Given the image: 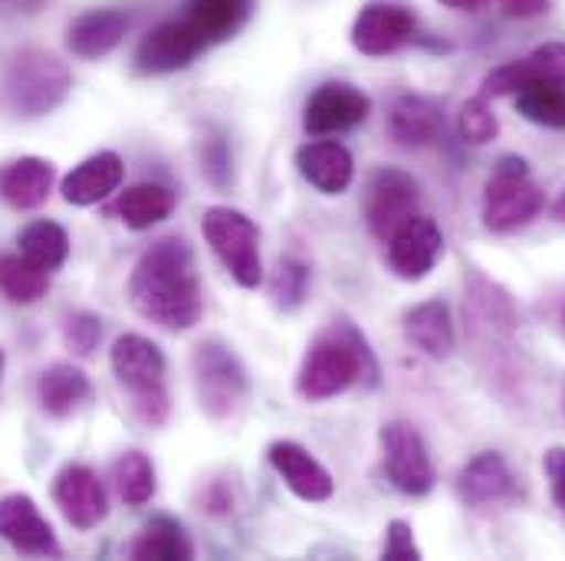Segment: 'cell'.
<instances>
[{
	"label": "cell",
	"mask_w": 565,
	"mask_h": 561,
	"mask_svg": "<svg viewBox=\"0 0 565 561\" xmlns=\"http://www.w3.org/2000/svg\"><path fill=\"white\" fill-rule=\"evenodd\" d=\"M126 292L141 319L164 332H191L204 315V289L184 237H161L141 250Z\"/></svg>",
	"instance_id": "cell-1"
},
{
	"label": "cell",
	"mask_w": 565,
	"mask_h": 561,
	"mask_svg": "<svg viewBox=\"0 0 565 561\" xmlns=\"http://www.w3.org/2000/svg\"><path fill=\"white\" fill-rule=\"evenodd\" d=\"M355 385H379V362L369 348V338L349 322L332 319L306 348L296 371V395L309 404L345 395Z\"/></svg>",
	"instance_id": "cell-2"
},
{
	"label": "cell",
	"mask_w": 565,
	"mask_h": 561,
	"mask_svg": "<svg viewBox=\"0 0 565 561\" xmlns=\"http://www.w3.org/2000/svg\"><path fill=\"white\" fill-rule=\"evenodd\" d=\"M109 365L122 391H129L132 411L141 423L161 427L168 421V411H171V398L164 385L168 362H164V352L151 338L136 335V332L119 335L109 352Z\"/></svg>",
	"instance_id": "cell-3"
},
{
	"label": "cell",
	"mask_w": 565,
	"mask_h": 561,
	"mask_svg": "<svg viewBox=\"0 0 565 561\" xmlns=\"http://www.w3.org/2000/svg\"><path fill=\"white\" fill-rule=\"evenodd\" d=\"M73 93L70 66L46 50H20L3 73V103L17 119L50 116Z\"/></svg>",
	"instance_id": "cell-4"
},
{
	"label": "cell",
	"mask_w": 565,
	"mask_h": 561,
	"mask_svg": "<svg viewBox=\"0 0 565 561\" xmlns=\"http://www.w3.org/2000/svg\"><path fill=\"white\" fill-rule=\"evenodd\" d=\"M546 207V194L530 177V164L520 154H503L493 164V174L483 184L480 217L490 234H513L540 217Z\"/></svg>",
	"instance_id": "cell-5"
},
{
	"label": "cell",
	"mask_w": 565,
	"mask_h": 561,
	"mask_svg": "<svg viewBox=\"0 0 565 561\" xmlns=\"http://www.w3.org/2000/svg\"><path fill=\"white\" fill-rule=\"evenodd\" d=\"M191 371H194L198 404L211 421H227L244 408L250 395V375L231 345L217 338L198 342L191 355Z\"/></svg>",
	"instance_id": "cell-6"
},
{
	"label": "cell",
	"mask_w": 565,
	"mask_h": 561,
	"mask_svg": "<svg viewBox=\"0 0 565 561\" xmlns=\"http://www.w3.org/2000/svg\"><path fill=\"white\" fill-rule=\"evenodd\" d=\"M201 234L221 267L241 289H257L264 282L260 227L237 207H207L201 217Z\"/></svg>",
	"instance_id": "cell-7"
},
{
	"label": "cell",
	"mask_w": 565,
	"mask_h": 561,
	"mask_svg": "<svg viewBox=\"0 0 565 561\" xmlns=\"http://www.w3.org/2000/svg\"><path fill=\"white\" fill-rule=\"evenodd\" d=\"M382 463L388 483L405 496H427L434 489V463L418 427L408 421H388L379 430Z\"/></svg>",
	"instance_id": "cell-8"
},
{
	"label": "cell",
	"mask_w": 565,
	"mask_h": 561,
	"mask_svg": "<svg viewBox=\"0 0 565 561\" xmlns=\"http://www.w3.org/2000/svg\"><path fill=\"white\" fill-rule=\"evenodd\" d=\"M463 319H467V328H470L473 342L483 352L513 348L520 315H516V305H513V299H510V292L503 285L477 277L463 292Z\"/></svg>",
	"instance_id": "cell-9"
},
{
	"label": "cell",
	"mask_w": 565,
	"mask_h": 561,
	"mask_svg": "<svg viewBox=\"0 0 565 561\" xmlns=\"http://www.w3.org/2000/svg\"><path fill=\"white\" fill-rule=\"evenodd\" d=\"M422 207L418 181L402 168H379L365 187V224L379 240H388Z\"/></svg>",
	"instance_id": "cell-10"
},
{
	"label": "cell",
	"mask_w": 565,
	"mask_h": 561,
	"mask_svg": "<svg viewBox=\"0 0 565 561\" xmlns=\"http://www.w3.org/2000/svg\"><path fill=\"white\" fill-rule=\"evenodd\" d=\"M352 46L362 56H392L415 43L418 36V17L405 3H388V0H372L365 3L355 20H352Z\"/></svg>",
	"instance_id": "cell-11"
},
{
	"label": "cell",
	"mask_w": 565,
	"mask_h": 561,
	"mask_svg": "<svg viewBox=\"0 0 565 561\" xmlns=\"http://www.w3.org/2000/svg\"><path fill=\"white\" fill-rule=\"evenodd\" d=\"M372 112V99L352 83H322L302 106V132L329 139L362 126Z\"/></svg>",
	"instance_id": "cell-12"
},
{
	"label": "cell",
	"mask_w": 565,
	"mask_h": 561,
	"mask_svg": "<svg viewBox=\"0 0 565 561\" xmlns=\"http://www.w3.org/2000/svg\"><path fill=\"white\" fill-rule=\"evenodd\" d=\"M204 50L207 43L198 36V30L184 17H174V20H161L151 33L141 36L132 63L141 76H168L188 69Z\"/></svg>",
	"instance_id": "cell-13"
},
{
	"label": "cell",
	"mask_w": 565,
	"mask_h": 561,
	"mask_svg": "<svg viewBox=\"0 0 565 561\" xmlns=\"http://www.w3.org/2000/svg\"><path fill=\"white\" fill-rule=\"evenodd\" d=\"M53 503L60 506L63 519L79 532L103 526L109 516L106 486H103L99 473L89 470L86 463H66L53 476Z\"/></svg>",
	"instance_id": "cell-14"
},
{
	"label": "cell",
	"mask_w": 565,
	"mask_h": 561,
	"mask_svg": "<svg viewBox=\"0 0 565 561\" xmlns=\"http://www.w3.org/2000/svg\"><path fill=\"white\" fill-rule=\"evenodd\" d=\"M0 539L30 559H56L60 542L46 516L40 513L36 499L26 493L0 496Z\"/></svg>",
	"instance_id": "cell-15"
},
{
	"label": "cell",
	"mask_w": 565,
	"mask_h": 561,
	"mask_svg": "<svg viewBox=\"0 0 565 561\" xmlns=\"http://www.w3.org/2000/svg\"><path fill=\"white\" fill-rule=\"evenodd\" d=\"M388 267L398 280L422 282L444 257V230L434 217L415 214L388 240Z\"/></svg>",
	"instance_id": "cell-16"
},
{
	"label": "cell",
	"mask_w": 565,
	"mask_h": 561,
	"mask_svg": "<svg viewBox=\"0 0 565 561\" xmlns=\"http://www.w3.org/2000/svg\"><path fill=\"white\" fill-rule=\"evenodd\" d=\"M533 83H565V43H543L533 53L490 69L483 76L480 96H516Z\"/></svg>",
	"instance_id": "cell-17"
},
{
	"label": "cell",
	"mask_w": 565,
	"mask_h": 561,
	"mask_svg": "<svg viewBox=\"0 0 565 561\" xmlns=\"http://www.w3.org/2000/svg\"><path fill=\"white\" fill-rule=\"evenodd\" d=\"M270 466L277 470V476L282 479V486L302 499V503H326L335 493V479L332 473L296 440H274L267 450Z\"/></svg>",
	"instance_id": "cell-18"
},
{
	"label": "cell",
	"mask_w": 565,
	"mask_h": 561,
	"mask_svg": "<svg viewBox=\"0 0 565 561\" xmlns=\"http://www.w3.org/2000/svg\"><path fill=\"white\" fill-rule=\"evenodd\" d=\"M296 171L299 177L316 187L319 194H345L355 177V158L342 141L319 139L296 148Z\"/></svg>",
	"instance_id": "cell-19"
},
{
	"label": "cell",
	"mask_w": 565,
	"mask_h": 561,
	"mask_svg": "<svg viewBox=\"0 0 565 561\" xmlns=\"http://www.w3.org/2000/svg\"><path fill=\"white\" fill-rule=\"evenodd\" d=\"M129 13L116 7L86 10L66 30V50L79 60H103L109 56L129 33Z\"/></svg>",
	"instance_id": "cell-20"
},
{
	"label": "cell",
	"mask_w": 565,
	"mask_h": 561,
	"mask_svg": "<svg viewBox=\"0 0 565 561\" xmlns=\"http://www.w3.org/2000/svg\"><path fill=\"white\" fill-rule=\"evenodd\" d=\"M126 177V164L116 151H96L86 161H79L60 184L63 201L73 207H93L106 201L113 191H119Z\"/></svg>",
	"instance_id": "cell-21"
},
{
	"label": "cell",
	"mask_w": 565,
	"mask_h": 561,
	"mask_svg": "<svg viewBox=\"0 0 565 561\" xmlns=\"http://www.w3.org/2000/svg\"><path fill=\"white\" fill-rule=\"evenodd\" d=\"M513 493H516L513 470L503 460V453H497V450L477 453L457 476V496L463 499V506H473V509L503 503Z\"/></svg>",
	"instance_id": "cell-22"
},
{
	"label": "cell",
	"mask_w": 565,
	"mask_h": 561,
	"mask_svg": "<svg viewBox=\"0 0 565 561\" xmlns=\"http://www.w3.org/2000/svg\"><path fill=\"white\" fill-rule=\"evenodd\" d=\"M402 332H405L412 348H418L422 355L434 358V362L450 358L457 348L454 315H450V305L444 299H427V302L412 305L402 319Z\"/></svg>",
	"instance_id": "cell-23"
},
{
	"label": "cell",
	"mask_w": 565,
	"mask_h": 561,
	"mask_svg": "<svg viewBox=\"0 0 565 561\" xmlns=\"http://www.w3.org/2000/svg\"><path fill=\"white\" fill-rule=\"evenodd\" d=\"M53 181H56L53 161L36 158V154L13 158L0 168V197L13 211H36L40 204H46Z\"/></svg>",
	"instance_id": "cell-24"
},
{
	"label": "cell",
	"mask_w": 565,
	"mask_h": 561,
	"mask_svg": "<svg viewBox=\"0 0 565 561\" xmlns=\"http://www.w3.org/2000/svg\"><path fill=\"white\" fill-rule=\"evenodd\" d=\"M89 395H93V385H89L86 371L70 362H56V365L43 368V375L36 378V401H40L43 414L53 421L73 418L89 401Z\"/></svg>",
	"instance_id": "cell-25"
},
{
	"label": "cell",
	"mask_w": 565,
	"mask_h": 561,
	"mask_svg": "<svg viewBox=\"0 0 565 561\" xmlns=\"http://www.w3.org/2000/svg\"><path fill=\"white\" fill-rule=\"evenodd\" d=\"M444 129V112L434 99L405 93L392 103L388 109V136L405 144V148H427L440 139Z\"/></svg>",
	"instance_id": "cell-26"
},
{
	"label": "cell",
	"mask_w": 565,
	"mask_h": 561,
	"mask_svg": "<svg viewBox=\"0 0 565 561\" xmlns=\"http://www.w3.org/2000/svg\"><path fill=\"white\" fill-rule=\"evenodd\" d=\"M174 191L168 184H158V181H141L126 187L116 204H113V214L129 227V230H151L154 224L168 220L174 214Z\"/></svg>",
	"instance_id": "cell-27"
},
{
	"label": "cell",
	"mask_w": 565,
	"mask_h": 561,
	"mask_svg": "<svg viewBox=\"0 0 565 561\" xmlns=\"http://www.w3.org/2000/svg\"><path fill=\"white\" fill-rule=\"evenodd\" d=\"M181 17L198 30L207 46H214L231 40L247 23L250 0H188Z\"/></svg>",
	"instance_id": "cell-28"
},
{
	"label": "cell",
	"mask_w": 565,
	"mask_h": 561,
	"mask_svg": "<svg viewBox=\"0 0 565 561\" xmlns=\"http://www.w3.org/2000/svg\"><path fill=\"white\" fill-rule=\"evenodd\" d=\"M132 559L139 561H188L194 559V542L184 526L171 516H154L141 526L132 542Z\"/></svg>",
	"instance_id": "cell-29"
},
{
	"label": "cell",
	"mask_w": 565,
	"mask_h": 561,
	"mask_svg": "<svg viewBox=\"0 0 565 561\" xmlns=\"http://www.w3.org/2000/svg\"><path fill=\"white\" fill-rule=\"evenodd\" d=\"M20 244V253L36 263L40 270L53 273L66 263L70 257V234L56 224V220H33L20 230L17 237Z\"/></svg>",
	"instance_id": "cell-30"
},
{
	"label": "cell",
	"mask_w": 565,
	"mask_h": 561,
	"mask_svg": "<svg viewBox=\"0 0 565 561\" xmlns=\"http://www.w3.org/2000/svg\"><path fill=\"white\" fill-rule=\"evenodd\" d=\"M50 292V273L23 253H0V295L13 305H33Z\"/></svg>",
	"instance_id": "cell-31"
},
{
	"label": "cell",
	"mask_w": 565,
	"mask_h": 561,
	"mask_svg": "<svg viewBox=\"0 0 565 561\" xmlns=\"http://www.w3.org/2000/svg\"><path fill=\"white\" fill-rule=\"evenodd\" d=\"M516 112L533 126L565 132V83H533L520 89Z\"/></svg>",
	"instance_id": "cell-32"
},
{
	"label": "cell",
	"mask_w": 565,
	"mask_h": 561,
	"mask_svg": "<svg viewBox=\"0 0 565 561\" xmlns=\"http://www.w3.org/2000/svg\"><path fill=\"white\" fill-rule=\"evenodd\" d=\"M116 489L122 496L126 506L139 509L145 503H151L158 479H154V463L141 453V450H129L119 456L116 463Z\"/></svg>",
	"instance_id": "cell-33"
},
{
	"label": "cell",
	"mask_w": 565,
	"mask_h": 561,
	"mask_svg": "<svg viewBox=\"0 0 565 561\" xmlns=\"http://www.w3.org/2000/svg\"><path fill=\"white\" fill-rule=\"evenodd\" d=\"M309 295V267L299 257H282L270 280V299L282 312H292Z\"/></svg>",
	"instance_id": "cell-34"
},
{
	"label": "cell",
	"mask_w": 565,
	"mask_h": 561,
	"mask_svg": "<svg viewBox=\"0 0 565 561\" xmlns=\"http://www.w3.org/2000/svg\"><path fill=\"white\" fill-rule=\"evenodd\" d=\"M497 132H500V122H497V116H493L487 96H473V99H467V103L460 106L457 136H460L463 144H473V148L490 144V141L497 139Z\"/></svg>",
	"instance_id": "cell-35"
},
{
	"label": "cell",
	"mask_w": 565,
	"mask_h": 561,
	"mask_svg": "<svg viewBox=\"0 0 565 561\" xmlns=\"http://www.w3.org/2000/svg\"><path fill=\"white\" fill-rule=\"evenodd\" d=\"M99 338H103V319L93 315V312H70L66 322H63V345L86 358L99 348Z\"/></svg>",
	"instance_id": "cell-36"
},
{
	"label": "cell",
	"mask_w": 565,
	"mask_h": 561,
	"mask_svg": "<svg viewBox=\"0 0 565 561\" xmlns=\"http://www.w3.org/2000/svg\"><path fill=\"white\" fill-rule=\"evenodd\" d=\"M385 561H422V549L415 542V529L405 519L388 522L385 529V546H382Z\"/></svg>",
	"instance_id": "cell-37"
},
{
	"label": "cell",
	"mask_w": 565,
	"mask_h": 561,
	"mask_svg": "<svg viewBox=\"0 0 565 561\" xmlns=\"http://www.w3.org/2000/svg\"><path fill=\"white\" fill-rule=\"evenodd\" d=\"M543 473L550 479L553 503L565 513V446H550L543 456Z\"/></svg>",
	"instance_id": "cell-38"
},
{
	"label": "cell",
	"mask_w": 565,
	"mask_h": 561,
	"mask_svg": "<svg viewBox=\"0 0 565 561\" xmlns=\"http://www.w3.org/2000/svg\"><path fill=\"white\" fill-rule=\"evenodd\" d=\"M493 3L513 20H533L550 13V0H493Z\"/></svg>",
	"instance_id": "cell-39"
},
{
	"label": "cell",
	"mask_w": 565,
	"mask_h": 561,
	"mask_svg": "<svg viewBox=\"0 0 565 561\" xmlns=\"http://www.w3.org/2000/svg\"><path fill=\"white\" fill-rule=\"evenodd\" d=\"M440 7H447V10H463V13H477V10H483V7H490L493 0H437Z\"/></svg>",
	"instance_id": "cell-40"
},
{
	"label": "cell",
	"mask_w": 565,
	"mask_h": 561,
	"mask_svg": "<svg viewBox=\"0 0 565 561\" xmlns=\"http://www.w3.org/2000/svg\"><path fill=\"white\" fill-rule=\"evenodd\" d=\"M7 7H13V10H20V13H36L46 0H3Z\"/></svg>",
	"instance_id": "cell-41"
},
{
	"label": "cell",
	"mask_w": 565,
	"mask_h": 561,
	"mask_svg": "<svg viewBox=\"0 0 565 561\" xmlns=\"http://www.w3.org/2000/svg\"><path fill=\"white\" fill-rule=\"evenodd\" d=\"M553 217H556L559 224H565V191L556 197V204H553Z\"/></svg>",
	"instance_id": "cell-42"
},
{
	"label": "cell",
	"mask_w": 565,
	"mask_h": 561,
	"mask_svg": "<svg viewBox=\"0 0 565 561\" xmlns=\"http://www.w3.org/2000/svg\"><path fill=\"white\" fill-rule=\"evenodd\" d=\"M559 322H563V328H565V302L559 305Z\"/></svg>",
	"instance_id": "cell-43"
},
{
	"label": "cell",
	"mask_w": 565,
	"mask_h": 561,
	"mask_svg": "<svg viewBox=\"0 0 565 561\" xmlns=\"http://www.w3.org/2000/svg\"><path fill=\"white\" fill-rule=\"evenodd\" d=\"M0 375H3V352H0Z\"/></svg>",
	"instance_id": "cell-44"
},
{
	"label": "cell",
	"mask_w": 565,
	"mask_h": 561,
	"mask_svg": "<svg viewBox=\"0 0 565 561\" xmlns=\"http://www.w3.org/2000/svg\"><path fill=\"white\" fill-rule=\"evenodd\" d=\"M563 411H565V381H563Z\"/></svg>",
	"instance_id": "cell-45"
}]
</instances>
